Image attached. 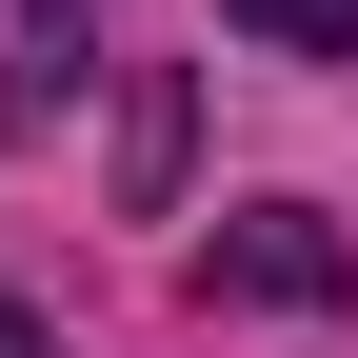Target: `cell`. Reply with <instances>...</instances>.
<instances>
[{"mask_svg": "<svg viewBox=\"0 0 358 358\" xmlns=\"http://www.w3.org/2000/svg\"><path fill=\"white\" fill-rule=\"evenodd\" d=\"M0 358H40V319H20V299H0Z\"/></svg>", "mask_w": 358, "mask_h": 358, "instance_id": "cell-4", "label": "cell"}, {"mask_svg": "<svg viewBox=\"0 0 358 358\" xmlns=\"http://www.w3.org/2000/svg\"><path fill=\"white\" fill-rule=\"evenodd\" d=\"M239 40H279V60H319V40H358V0H219Z\"/></svg>", "mask_w": 358, "mask_h": 358, "instance_id": "cell-3", "label": "cell"}, {"mask_svg": "<svg viewBox=\"0 0 358 358\" xmlns=\"http://www.w3.org/2000/svg\"><path fill=\"white\" fill-rule=\"evenodd\" d=\"M60 80H80V20H60V0H0V140L60 120Z\"/></svg>", "mask_w": 358, "mask_h": 358, "instance_id": "cell-1", "label": "cell"}, {"mask_svg": "<svg viewBox=\"0 0 358 358\" xmlns=\"http://www.w3.org/2000/svg\"><path fill=\"white\" fill-rule=\"evenodd\" d=\"M219 279H239V299H338V239H319V219H239Z\"/></svg>", "mask_w": 358, "mask_h": 358, "instance_id": "cell-2", "label": "cell"}]
</instances>
